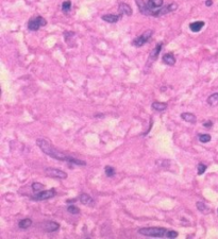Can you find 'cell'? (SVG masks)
<instances>
[{
  "label": "cell",
  "instance_id": "obj_1",
  "mask_svg": "<svg viewBox=\"0 0 218 239\" xmlns=\"http://www.w3.org/2000/svg\"><path fill=\"white\" fill-rule=\"evenodd\" d=\"M36 145L38 146V148L41 149L46 155L50 156V157H52L54 159H58V161H61V162H67V163H73L78 166L86 165V162L73 158V157H71V156H68V155H66V154L60 152L59 150H56V149L54 148L48 140H46V139L38 138V140H36Z\"/></svg>",
  "mask_w": 218,
  "mask_h": 239
},
{
  "label": "cell",
  "instance_id": "obj_2",
  "mask_svg": "<svg viewBox=\"0 0 218 239\" xmlns=\"http://www.w3.org/2000/svg\"><path fill=\"white\" fill-rule=\"evenodd\" d=\"M140 235L148 236V237H166L167 230L164 228H143L138 230Z\"/></svg>",
  "mask_w": 218,
  "mask_h": 239
},
{
  "label": "cell",
  "instance_id": "obj_3",
  "mask_svg": "<svg viewBox=\"0 0 218 239\" xmlns=\"http://www.w3.org/2000/svg\"><path fill=\"white\" fill-rule=\"evenodd\" d=\"M47 24V20L42 16H35L32 17L30 20L28 21V29L30 31H38L39 28L45 27Z\"/></svg>",
  "mask_w": 218,
  "mask_h": 239
},
{
  "label": "cell",
  "instance_id": "obj_4",
  "mask_svg": "<svg viewBox=\"0 0 218 239\" xmlns=\"http://www.w3.org/2000/svg\"><path fill=\"white\" fill-rule=\"evenodd\" d=\"M153 34V31L152 30H146L145 32L142 34L140 36L136 37L135 39H133L132 41V45L134 47H142L144 46L146 43H148V41L151 38V36H152Z\"/></svg>",
  "mask_w": 218,
  "mask_h": 239
},
{
  "label": "cell",
  "instance_id": "obj_5",
  "mask_svg": "<svg viewBox=\"0 0 218 239\" xmlns=\"http://www.w3.org/2000/svg\"><path fill=\"white\" fill-rule=\"evenodd\" d=\"M45 174L51 179H58V180H65V179H67V173L58 168H46Z\"/></svg>",
  "mask_w": 218,
  "mask_h": 239
},
{
  "label": "cell",
  "instance_id": "obj_6",
  "mask_svg": "<svg viewBox=\"0 0 218 239\" xmlns=\"http://www.w3.org/2000/svg\"><path fill=\"white\" fill-rule=\"evenodd\" d=\"M56 190L54 189H49V190H42L39 193H36V195L31 197V200L34 201H45L53 198L56 196Z\"/></svg>",
  "mask_w": 218,
  "mask_h": 239
},
{
  "label": "cell",
  "instance_id": "obj_7",
  "mask_svg": "<svg viewBox=\"0 0 218 239\" xmlns=\"http://www.w3.org/2000/svg\"><path fill=\"white\" fill-rule=\"evenodd\" d=\"M177 9H178V4L176 3V2H172V3L168 4V6H166L164 7H162L160 10H158V11L155 12L154 17H158V16H162V15H166V14L170 13V12L176 11Z\"/></svg>",
  "mask_w": 218,
  "mask_h": 239
},
{
  "label": "cell",
  "instance_id": "obj_8",
  "mask_svg": "<svg viewBox=\"0 0 218 239\" xmlns=\"http://www.w3.org/2000/svg\"><path fill=\"white\" fill-rule=\"evenodd\" d=\"M163 3H164V0H148L147 4L151 11V16H154L155 12L163 7Z\"/></svg>",
  "mask_w": 218,
  "mask_h": 239
},
{
  "label": "cell",
  "instance_id": "obj_9",
  "mask_svg": "<svg viewBox=\"0 0 218 239\" xmlns=\"http://www.w3.org/2000/svg\"><path fill=\"white\" fill-rule=\"evenodd\" d=\"M42 228L46 232L51 233L58 231L60 228V224L58 222H56V221H45V222L42 223Z\"/></svg>",
  "mask_w": 218,
  "mask_h": 239
},
{
  "label": "cell",
  "instance_id": "obj_10",
  "mask_svg": "<svg viewBox=\"0 0 218 239\" xmlns=\"http://www.w3.org/2000/svg\"><path fill=\"white\" fill-rule=\"evenodd\" d=\"M121 17H122V14H120V13L118 15L106 14V15H102V16H101V19L106 22H110V24H115V22H117L118 20H120Z\"/></svg>",
  "mask_w": 218,
  "mask_h": 239
},
{
  "label": "cell",
  "instance_id": "obj_11",
  "mask_svg": "<svg viewBox=\"0 0 218 239\" xmlns=\"http://www.w3.org/2000/svg\"><path fill=\"white\" fill-rule=\"evenodd\" d=\"M136 4H137L138 7V10H140V12L144 15H148V16H151V11L149 10V7H148V4L145 3V1L144 0H135Z\"/></svg>",
  "mask_w": 218,
  "mask_h": 239
},
{
  "label": "cell",
  "instance_id": "obj_12",
  "mask_svg": "<svg viewBox=\"0 0 218 239\" xmlns=\"http://www.w3.org/2000/svg\"><path fill=\"white\" fill-rule=\"evenodd\" d=\"M162 48H163V43H158L157 46H155V48L151 51V53L149 55V63H152V62L157 61V59L158 58V54H160L161 50H162Z\"/></svg>",
  "mask_w": 218,
  "mask_h": 239
},
{
  "label": "cell",
  "instance_id": "obj_13",
  "mask_svg": "<svg viewBox=\"0 0 218 239\" xmlns=\"http://www.w3.org/2000/svg\"><path fill=\"white\" fill-rule=\"evenodd\" d=\"M118 11H119L120 14L127 15V16H131L132 13H133L131 7L129 6V4L125 3V2H121V3H119V6H118Z\"/></svg>",
  "mask_w": 218,
  "mask_h": 239
},
{
  "label": "cell",
  "instance_id": "obj_14",
  "mask_svg": "<svg viewBox=\"0 0 218 239\" xmlns=\"http://www.w3.org/2000/svg\"><path fill=\"white\" fill-rule=\"evenodd\" d=\"M163 62H164V64H166V65H168V66L175 65L176 58H175V55H173V53L169 52V53L164 54V55H163Z\"/></svg>",
  "mask_w": 218,
  "mask_h": 239
},
{
  "label": "cell",
  "instance_id": "obj_15",
  "mask_svg": "<svg viewBox=\"0 0 218 239\" xmlns=\"http://www.w3.org/2000/svg\"><path fill=\"white\" fill-rule=\"evenodd\" d=\"M79 201L84 205H93L94 204V200L87 193H81L80 197H79Z\"/></svg>",
  "mask_w": 218,
  "mask_h": 239
},
{
  "label": "cell",
  "instance_id": "obj_16",
  "mask_svg": "<svg viewBox=\"0 0 218 239\" xmlns=\"http://www.w3.org/2000/svg\"><path fill=\"white\" fill-rule=\"evenodd\" d=\"M181 118L184 121H186V122H189L193 124L197 122V118H196V116L192 113H182L181 114Z\"/></svg>",
  "mask_w": 218,
  "mask_h": 239
},
{
  "label": "cell",
  "instance_id": "obj_17",
  "mask_svg": "<svg viewBox=\"0 0 218 239\" xmlns=\"http://www.w3.org/2000/svg\"><path fill=\"white\" fill-rule=\"evenodd\" d=\"M151 108H152L154 111L157 112H163L167 108V103H164V102H158V101H155L151 104Z\"/></svg>",
  "mask_w": 218,
  "mask_h": 239
},
{
  "label": "cell",
  "instance_id": "obj_18",
  "mask_svg": "<svg viewBox=\"0 0 218 239\" xmlns=\"http://www.w3.org/2000/svg\"><path fill=\"white\" fill-rule=\"evenodd\" d=\"M204 21H195V22H192L189 24V29L190 31L193 32H199L201 31V29L204 27Z\"/></svg>",
  "mask_w": 218,
  "mask_h": 239
},
{
  "label": "cell",
  "instance_id": "obj_19",
  "mask_svg": "<svg viewBox=\"0 0 218 239\" xmlns=\"http://www.w3.org/2000/svg\"><path fill=\"white\" fill-rule=\"evenodd\" d=\"M31 225H32V220H31L30 218L23 219V220H20L18 222L19 228H23V230H27V228H29Z\"/></svg>",
  "mask_w": 218,
  "mask_h": 239
},
{
  "label": "cell",
  "instance_id": "obj_20",
  "mask_svg": "<svg viewBox=\"0 0 218 239\" xmlns=\"http://www.w3.org/2000/svg\"><path fill=\"white\" fill-rule=\"evenodd\" d=\"M207 104L211 106H216L218 105V93H214L207 98Z\"/></svg>",
  "mask_w": 218,
  "mask_h": 239
},
{
  "label": "cell",
  "instance_id": "obj_21",
  "mask_svg": "<svg viewBox=\"0 0 218 239\" xmlns=\"http://www.w3.org/2000/svg\"><path fill=\"white\" fill-rule=\"evenodd\" d=\"M196 206H197L198 210L201 211L202 214H209L210 211H211V208L207 207V204L203 203V202H200V201H199V202L196 203Z\"/></svg>",
  "mask_w": 218,
  "mask_h": 239
},
{
  "label": "cell",
  "instance_id": "obj_22",
  "mask_svg": "<svg viewBox=\"0 0 218 239\" xmlns=\"http://www.w3.org/2000/svg\"><path fill=\"white\" fill-rule=\"evenodd\" d=\"M32 187V190L34 191V193H39V191L44 190V187H45V185L42 183H38V182H35V183H33L31 185Z\"/></svg>",
  "mask_w": 218,
  "mask_h": 239
},
{
  "label": "cell",
  "instance_id": "obj_23",
  "mask_svg": "<svg viewBox=\"0 0 218 239\" xmlns=\"http://www.w3.org/2000/svg\"><path fill=\"white\" fill-rule=\"evenodd\" d=\"M198 138H199V141H200V143H202V144L210 143L211 139H212V137H211L210 134H199Z\"/></svg>",
  "mask_w": 218,
  "mask_h": 239
},
{
  "label": "cell",
  "instance_id": "obj_24",
  "mask_svg": "<svg viewBox=\"0 0 218 239\" xmlns=\"http://www.w3.org/2000/svg\"><path fill=\"white\" fill-rule=\"evenodd\" d=\"M70 9H71L70 0H66V1H64L63 3H62V11H63L64 13H68V12L70 11Z\"/></svg>",
  "mask_w": 218,
  "mask_h": 239
},
{
  "label": "cell",
  "instance_id": "obj_25",
  "mask_svg": "<svg viewBox=\"0 0 218 239\" xmlns=\"http://www.w3.org/2000/svg\"><path fill=\"white\" fill-rule=\"evenodd\" d=\"M105 172L106 174V176H109V178H112V176L115 175V169H114L113 167H111V166H105Z\"/></svg>",
  "mask_w": 218,
  "mask_h": 239
},
{
  "label": "cell",
  "instance_id": "obj_26",
  "mask_svg": "<svg viewBox=\"0 0 218 239\" xmlns=\"http://www.w3.org/2000/svg\"><path fill=\"white\" fill-rule=\"evenodd\" d=\"M67 211L70 213L71 215H78V214H80V208L77 207L76 205H69L67 207Z\"/></svg>",
  "mask_w": 218,
  "mask_h": 239
},
{
  "label": "cell",
  "instance_id": "obj_27",
  "mask_svg": "<svg viewBox=\"0 0 218 239\" xmlns=\"http://www.w3.org/2000/svg\"><path fill=\"white\" fill-rule=\"evenodd\" d=\"M207 165H204V164H202V163H199L198 164V167H197V173L199 174V175H202L203 173L207 171Z\"/></svg>",
  "mask_w": 218,
  "mask_h": 239
},
{
  "label": "cell",
  "instance_id": "obj_28",
  "mask_svg": "<svg viewBox=\"0 0 218 239\" xmlns=\"http://www.w3.org/2000/svg\"><path fill=\"white\" fill-rule=\"evenodd\" d=\"M178 235H179V234L172 230H167V233H166V237L167 238H177Z\"/></svg>",
  "mask_w": 218,
  "mask_h": 239
},
{
  "label": "cell",
  "instance_id": "obj_29",
  "mask_svg": "<svg viewBox=\"0 0 218 239\" xmlns=\"http://www.w3.org/2000/svg\"><path fill=\"white\" fill-rule=\"evenodd\" d=\"M212 126H213V122H212V121H205V122H203V126H204V128L210 129Z\"/></svg>",
  "mask_w": 218,
  "mask_h": 239
},
{
  "label": "cell",
  "instance_id": "obj_30",
  "mask_svg": "<svg viewBox=\"0 0 218 239\" xmlns=\"http://www.w3.org/2000/svg\"><path fill=\"white\" fill-rule=\"evenodd\" d=\"M212 4H213L212 0H207V1H205V6H207V7H211Z\"/></svg>",
  "mask_w": 218,
  "mask_h": 239
},
{
  "label": "cell",
  "instance_id": "obj_31",
  "mask_svg": "<svg viewBox=\"0 0 218 239\" xmlns=\"http://www.w3.org/2000/svg\"><path fill=\"white\" fill-rule=\"evenodd\" d=\"M217 213H218V208H217Z\"/></svg>",
  "mask_w": 218,
  "mask_h": 239
}]
</instances>
